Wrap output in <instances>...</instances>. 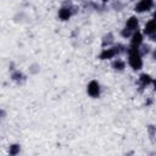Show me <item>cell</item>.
<instances>
[{
	"label": "cell",
	"mask_w": 156,
	"mask_h": 156,
	"mask_svg": "<svg viewBox=\"0 0 156 156\" xmlns=\"http://www.w3.org/2000/svg\"><path fill=\"white\" fill-rule=\"evenodd\" d=\"M129 63H130V66H132L134 69H139V68L141 67V65H143L141 58H140V56L138 55V51H136L135 49H133V50L130 51V56H129Z\"/></svg>",
	"instance_id": "6da1fadb"
},
{
	"label": "cell",
	"mask_w": 156,
	"mask_h": 156,
	"mask_svg": "<svg viewBox=\"0 0 156 156\" xmlns=\"http://www.w3.org/2000/svg\"><path fill=\"white\" fill-rule=\"evenodd\" d=\"M152 6V1L151 0H141L136 6H135V10L138 12H144V11H147L150 10Z\"/></svg>",
	"instance_id": "7a4b0ae2"
},
{
	"label": "cell",
	"mask_w": 156,
	"mask_h": 156,
	"mask_svg": "<svg viewBox=\"0 0 156 156\" xmlns=\"http://www.w3.org/2000/svg\"><path fill=\"white\" fill-rule=\"evenodd\" d=\"M99 93H100V89H99V84H98V82H95V80H91L90 83H89V85H88V94L90 95V96H98L99 95Z\"/></svg>",
	"instance_id": "3957f363"
},
{
	"label": "cell",
	"mask_w": 156,
	"mask_h": 156,
	"mask_svg": "<svg viewBox=\"0 0 156 156\" xmlns=\"http://www.w3.org/2000/svg\"><path fill=\"white\" fill-rule=\"evenodd\" d=\"M115 55H116V50H113V49H107V50H104V51L100 54V58H102V60L112 58Z\"/></svg>",
	"instance_id": "277c9868"
},
{
	"label": "cell",
	"mask_w": 156,
	"mask_h": 156,
	"mask_svg": "<svg viewBox=\"0 0 156 156\" xmlns=\"http://www.w3.org/2000/svg\"><path fill=\"white\" fill-rule=\"evenodd\" d=\"M138 27V20L135 17H130L128 21H127V24H126V28H128L129 30H133Z\"/></svg>",
	"instance_id": "5b68a950"
},
{
	"label": "cell",
	"mask_w": 156,
	"mask_h": 156,
	"mask_svg": "<svg viewBox=\"0 0 156 156\" xmlns=\"http://www.w3.org/2000/svg\"><path fill=\"white\" fill-rule=\"evenodd\" d=\"M58 16H60V18H61V20H63V21L68 20V18H69V16H71V11H69V9H67V7L61 9V10H60V12H58Z\"/></svg>",
	"instance_id": "8992f818"
},
{
	"label": "cell",
	"mask_w": 156,
	"mask_h": 156,
	"mask_svg": "<svg viewBox=\"0 0 156 156\" xmlns=\"http://www.w3.org/2000/svg\"><path fill=\"white\" fill-rule=\"evenodd\" d=\"M155 29H156V22H155V21H150V22H147V23H146L144 32H145L146 34H151Z\"/></svg>",
	"instance_id": "52a82bcc"
},
{
	"label": "cell",
	"mask_w": 156,
	"mask_h": 156,
	"mask_svg": "<svg viewBox=\"0 0 156 156\" xmlns=\"http://www.w3.org/2000/svg\"><path fill=\"white\" fill-rule=\"evenodd\" d=\"M141 39H143V37H141V34L139 33V32H136L134 35H133V39H132V44L135 46H138L140 43H141Z\"/></svg>",
	"instance_id": "ba28073f"
},
{
	"label": "cell",
	"mask_w": 156,
	"mask_h": 156,
	"mask_svg": "<svg viewBox=\"0 0 156 156\" xmlns=\"http://www.w3.org/2000/svg\"><path fill=\"white\" fill-rule=\"evenodd\" d=\"M113 67L116 68V69H123L124 68V62H122V61H116L115 63H113Z\"/></svg>",
	"instance_id": "9c48e42d"
},
{
	"label": "cell",
	"mask_w": 156,
	"mask_h": 156,
	"mask_svg": "<svg viewBox=\"0 0 156 156\" xmlns=\"http://www.w3.org/2000/svg\"><path fill=\"white\" fill-rule=\"evenodd\" d=\"M140 80H141L144 84H149V83L151 82V79H150V77H149L147 74H141V76H140Z\"/></svg>",
	"instance_id": "30bf717a"
},
{
	"label": "cell",
	"mask_w": 156,
	"mask_h": 156,
	"mask_svg": "<svg viewBox=\"0 0 156 156\" xmlns=\"http://www.w3.org/2000/svg\"><path fill=\"white\" fill-rule=\"evenodd\" d=\"M18 149H20V147H18L17 145H12L11 149H10V154H11V155H16V154L18 152Z\"/></svg>",
	"instance_id": "8fae6325"
},
{
	"label": "cell",
	"mask_w": 156,
	"mask_h": 156,
	"mask_svg": "<svg viewBox=\"0 0 156 156\" xmlns=\"http://www.w3.org/2000/svg\"><path fill=\"white\" fill-rule=\"evenodd\" d=\"M155 88H156V80H155Z\"/></svg>",
	"instance_id": "7c38bea8"
},
{
	"label": "cell",
	"mask_w": 156,
	"mask_h": 156,
	"mask_svg": "<svg viewBox=\"0 0 156 156\" xmlns=\"http://www.w3.org/2000/svg\"><path fill=\"white\" fill-rule=\"evenodd\" d=\"M155 20H156V13H155Z\"/></svg>",
	"instance_id": "4fadbf2b"
},
{
	"label": "cell",
	"mask_w": 156,
	"mask_h": 156,
	"mask_svg": "<svg viewBox=\"0 0 156 156\" xmlns=\"http://www.w3.org/2000/svg\"><path fill=\"white\" fill-rule=\"evenodd\" d=\"M155 57H156V52H155Z\"/></svg>",
	"instance_id": "5bb4252c"
},
{
	"label": "cell",
	"mask_w": 156,
	"mask_h": 156,
	"mask_svg": "<svg viewBox=\"0 0 156 156\" xmlns=\"http://www.w3.org/2000/svg\"><path fill=\"white\" fill-rule=\"evenodd\" d=\"M104 1H108V0H104Z\"/></svg>",
	"instance_id": "9a60e30c"
}]
</instances>
